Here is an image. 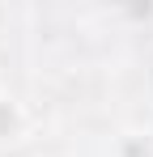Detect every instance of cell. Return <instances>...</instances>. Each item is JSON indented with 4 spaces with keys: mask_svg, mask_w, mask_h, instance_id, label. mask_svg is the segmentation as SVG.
<instances>
[{
    "mask_svg": "<svg viewBox=\"0 0 153 157\" xmlns=\"http://www.w3.org/2000/svg\"><path fill=\"white\" fill-rule=\"evenodd\" d=\"M22 128H26L22 106L13 102V98H4V94H0V144H4V140H17Z\"/></svg>",
    "mask_w": 153,
    "mask_h": 157,
    "instance_id": "cell-1",
    "label": "cell"
}]
</instances>
